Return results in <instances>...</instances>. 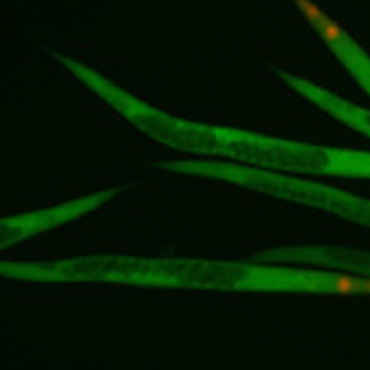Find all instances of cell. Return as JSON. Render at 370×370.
<instances>
[{
	"label": "cell",
	"instance_id": "obj_1",
	"mask_svg": "<svg viewBox=\"0 0 370 370\" xmlns=\"http://www.w3.org/2000/svg\"><path fill=\"white\" fill-rule=\"evenodd\" d=\"M295 6L300 8V14L305 17V22H311V25L317 27L321 33V38H324L330 47H344L346 44L344 30L338 27V22H333V19L324 14L314 0H295Z\"/></svg>",
	"mask_w": 370,
	"mask_h": 370
},
{
	"label": "cell",
	"instance_id": "obj_2",
	"mask_svg": "<svg viewBox=\"0 0 370 370\" xmlns=\"http://www.w3.org/2000/svg\"><path fill=\"white\" fill-rule=\"evenodd\" d=\"M333 292H338V295H357L360 292V278H354V276L333 278Z\"/></svg>",
	"mask_w": 370,
	"mask_h": 370
},
{
	"label": "cell",
	"instance_id": "obj_3",
	"mask_svg": "<svg viewBox=\"0 0 370 370\" xmlns=\"http://www.w3.org/2000/svg\"><path fill=\"white\" fill-rule=\"evenodd\" d=\"M360 292L370 295V278H360Z\"/></svg>",
	"mask_w": 370,
	"mask_h": 370
}]
</instances>
